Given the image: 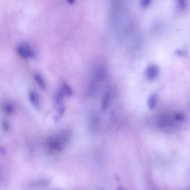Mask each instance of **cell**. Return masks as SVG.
Instances as JSON below:
<instances>
[{"instance_id": "1", "label": "cell", "mask_w": 190, "mask_h": 190, "mask_svg": "<svg viewBox=\"0 0 190 190\" xmlns=\"http://www.w3.org/2000/svg\"><path fill=\"white\" fill-rule=\"evenodd\" d=\"M106 75V67L103 65H99L94 69L88 87V95L90 98L97 95L105 81Z\"/></svg>"}, {"instance_id": "2", "label": "cell", "mask_w": 190, "mask_h": 190, "mask_svg": "<svg viewBox=\"0 0 190 190\" xmlns=\"http://www.w3.org/2000/svg\"><path fill=\"white\" fill-rule=\"evenodd\" d=\"M16 51L18 54L23 59L33 58L35 56V52L28 44H19L17 46Z\"/></svg>"}, {"instance_id": "3", "label": "cell", "mask_w": 190, "mask_h": 190, "mask_svg": "<svg viewBox=\"0 0 190 190\" xmlns=\"http://www.w3.org/2000/svg\"><path fill=\"white\" fill-rule=\"evenodd\" d=\"M112 91L109 87H106L101 95L100 99V109L102 112H104L109 107L112 102Z\"/></svg>"}, {"instance_id": "4", "label": "cell", "mask_w": 190, "mask_h": 190, "mask_svg": "<svg viewBox=\"0 0 190 190\" xmlns=\"http://www.w3.org/2000/svg\"><path fill=\"white\" fill-rule=\"evenodd\" d=\"M28 97L32 105L36 109H39L41 106L40 99L39 94L36 91L31 90L29 91L28 93Z\"/></svg>"}, {"instance_id": "5", "label": "cell", "mask_w": 190, "mask_h": 190, "mask_svg": "<svg viewBox=\"0 0 190 190\" xmlns=\"http://www.w3.org/2000/svg\"><path fill=\"white\" fill-rule=\"evenodd\" d=\"M34 80L36 83L38 85V86L42 89H45L46 85L45 81L43 78V77L40 74L38 73H35L33 75Z\"/></svg>"}, {"instance_id": "6", "label": "cell", "mask_w": 190, "mask_h": 190, "mask_svg": "<svg viewBox=\"0 0 190 190\" xmlns=\"http://www.w3.org/2000/svg\"><path fill=\"white\" fill-rule=\"evenodd\" d=\"M61 89H63L65 94H66L67 96H70L72 95L73 93V89H71V87L69 85L65 82H63L60 86Z\"/></svg>"}, {"instance_id": "7", "label": "cell", "mask_w": 190, "mask_h": 190, "mask_svg": "<svg viewBox=\"0 0 190 190\" xmlns=\"http://www.w3.org/2000/svg\"><path fill=\"white\" fill-rule=\"evenodd\" d=\"M148 73H149L148 76H150V78L152 77L153 78L155 76H157V73H158V70H157V68L154 66L151 67L149 69Z\"/></svg>"}, {"instance_id": "8", "label": "cell", "mask_w": 190, "mask_h": 190, "mask_svg": "<svg viewBox=\"0 0 190 190\" xmlns=\"http://www.w3.org/2000/svg\"><path fill=\"white\" fill-rule=\"evenodd\" d=\"M3 108H4V109H5L6 112H8V113H11L13 110V108L12 104H8V103L5 104Z\"/></svg>"}]
</instances>
